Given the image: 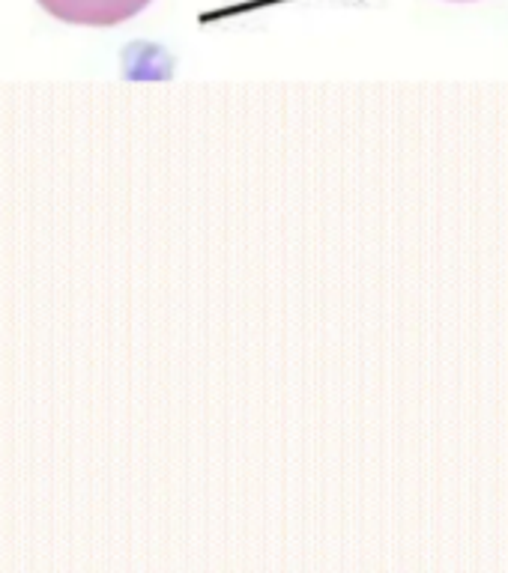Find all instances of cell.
I'll list each match as a JSON object with an SVG mask.
<instances>
[{
  "label": "cell",
  "mask_w": 508,
  "mask_h": 573,
  "mask_svg": "<svg viewBox=\"0 0 508 573\" xmlns=\"http://www.w3.org/2000/svg\"><path fill=\"white\" fill-rule=\"evenodd\" d=\"M39 6L63 24L114 27L150 6V0H39Z\"/></svg>",
  "instance_id": "1"
}]
</instances>
